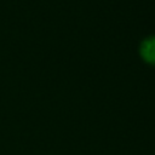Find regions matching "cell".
I'll return each mask as SVG.
<instances>
[{
	"instance_id": "1",
	"label": "cell",
	"mask_w": 155,
	"mask_h": 155,
	"mask_svg": "<svg viewBox=\"0 0 155 155\" xmlns=\"http://www.w3.org/2000/svg\"><path fill=\"white\" fill-rule=\"evenodd\" d=\"M140 54L148 63L155 64V36L148 38L140 46Z\"/></svg>"
}]
</instances>
